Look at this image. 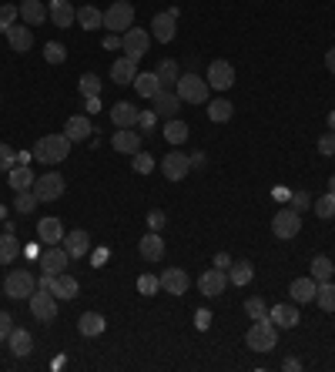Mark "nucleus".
I'll return each mask as SVG.
<instances>
[{
  "label": "nucleus",
  "instance_id": "nucleus-29",
  "mask_svg": "<svg viewBox=\"0 0 335 372\" xmlns=\"http://www.w3.org/2000/svg\"><path fill=\"white\" fill-rule=\"evenodd\" d=\"M104 325H107V322H104L101 312H84L78 319V332L84 335V339H94V335L104 332Z\"/></svg>",
  "mask_w": 335,
  "mask_h": 372
},
{
  "label": "nucleus",
  "instance_id": "nucleus-59",
  "mask_svg": "<svg viewBox=\"0 0 335 372\" xmlns=\"http://www.w3.org/2000/svg\"><path fill=\"white\" fill-rule=\"evenodd\" d=\"M155 111H151V115H141V117H138V121H141V128H151V124H155Z\"/></svg>",
  "mask_w": 335,
  "mask_h": 372
},
{
  "label": "nucleus",
  "instance_id": "nucleus-2",
  "mask_svg": "<svg viewBox=\"0 0 335 372\" xmlns=\"http://www.w3.org/2000/svg\"><path fill=\"white\" fill-rule=\"evenodd\" d=\"M245 342L252 352H271V349L278 346V332H275L271 319H255V325L245 335Z\"/></svg>",
  "mask_w": 335,
  "mask_h": 372
},
{
  "label": "nucleus",
  "instance_id": "nucleus-45",
  "mask_svg": "<svg viewBox=\"0 0 335 372\" xmlns=\"http://www.w3.org/2000/svg\"><path fill=\"white\" fill-rule=\"evenodd\" d=\"M245 308H248L252 319H269V306H265V298H248Z\"/></svg>",
  "mask_w": 335,
  "mask_h": 372
},
{
  "label": "nucleus",
  "instance_id": "nucleus-62",
  "mask_svg": "<svg viewBox=\"0 0 335 372\" xmlns=\"http://www.w3.org/2000/svg\"><path fill=\"white\" fill-rule=\"evenodd\" d=\"M329 128L335 131V111H332V115H329Z\"/></svg>",
  "mask_w": 335,
  "mask_h": 372
},
{
  "label": "nucleus",
  "instance_id": "nucleus-11",
  "mask_svg": "<svg viewBox=\"0 0 335 372\" xmlns=\"http://www.w3.org/2000/svg\"><path fill=\"white\" fill-rule=\"evenodd\" d=\"M208 88H215V91H228L235 88V67L228 64V61H211V67H208Z\"/></svg>",
  "mask_w": 335,
  "mask_h": 372
},
{
  "label": "nucleus",
  "instance_id": "nucleus-42",
  "mask_svg": "<svg viewBox=\"0 0 335 372\" xmlns=\"http://www.w3.org/2000/svg\"><path fill=\"white\" fill-rule=\"evenodd\" d=\"M37 205H40L37 194L30 192V188H27V192H17V198H13V208H17L20 215H30V211H34Z\"/></svg>",
  "mask_w": 335,
  "mask_h": 372
},
{
  "label": "nucleus",
  "instance_id": "nucleus-16",
  "mask_svg": "<svg viewBox=\"0 0 335 372\" xmlns=\"http://www.w3.org/2000/svg\"><path fill=\"white\" fill-rule=\"evenodd\" d=\"M198 289H201V296L208 298H218L225 289H228V275L221 269H208L201 279H198Z\"/></svg>",
  "mask_w": 335,
  "mask_h": 372
},
{
  "label": "nucleus",
  "instance_id": "nucleus-25",
  "mask_svg": "<svg viewBox=\"0 0 335 372\" xmlns=\"http://www.w3.org/2000/svg\"><path fill=\"white\" fill-rule=\"evenodd\" d=\"M67 248V255L71 258H84L88 255V248H90V238H88V231H67L64 235V242H61Z\"/></svg>",
  "mask_w": 335,
  "mask_h": 372
},
{
  "label": "nucleus",
  "instance_id": "nucleus-47",
  "mask_svg": "<svg viewBox=\"0 0 335 372\" xmlns=\"http://www.w3.org/2000/svg\"><path fill=\"white\" fill-rule=\"evenodd\" d=\"M158 289H161V282H158L155 275H141V279H138V292H141V296H155Z\"/></svg>",
  "mask_w": 335,
  "mask_h": 372
},
{
  "label": "nucleus",
  "instance_id": "nucleus-53",
  "mask_svg": "<svg viewBox=\"0 0 335 372\" xmlns=\"http://www.w3.org/2000/svg\"><path fill=\"white\" fill-rule=\"evenodd\" d=\"M13 332V319L7 312H0V342H7V335Z\"/></svg>",
  "mask_w": 335,
  "mask_h": 372
},
{
  "label": "nucleus",
  "instance_id": "nucleus-14",
  "mask_svg": "<svg viewBox=\"0 0 335 372\" xmlns=\"http://www.w3.org/2000/svg\"><path fill=\"white\" fill-rule=\"evenodd\" d=\"M67 262H71V255H67L64 245H51V248L40 255V272H47V275H61V272L67 269Z\"/></svg>",
  "mask_w": 335,
  "mask_h": 372
},
{
  "label": "nucleus",
  "instance_id": "nucleus-55",
  "mask_svg": "<svg viewBox=\"0 0 335 372\" xmlns=\"http://www.w3.org/2000/svg\"><path fill=\"white\" fill-rule=\"evenodd\" d=\"M194 325H198V329H201V332H205L208 325H211V312H205V308H201V312H198V315H194Z\"/></svg>",
  "mask_w": 335,
  "mask_h": 372
},
{
  "label": "nucleus",
  "instance_id": "nucleus-56",
  "mask_svg": "<svg viewBox=\"0 0 335 372\" xmlns=\"http://www.w3.org/2000/svg\"><path fill=\"white\" fill-rule=\"evenodd\" d=\"M215 269H232V255H228V252H218V255H215Z\"/></svg>",
  "mask_w": 335,
  "mask_h": 372
},
{
  "label": "nucleus",
  "instance_id": "nucleus-15",
  "mask_svg": "<svg viewBox=\"0 0 335 372\" xmlns=\"http://www.w3.org/2000/svg\"><path fill=\"white\" fill-rule=\"evenodd\" d=\"M175 21H178V7H171L168 13H158L155 21H151V34H155L161 44H168V40H175V34H178V27H175Z\"/></svg>",
  "mask_w": 335,
  "mask_h": 372
},
{
  "label": "nucleus",
  "instance_id": "nucleus-9",
  "mask_svg": "<svg viewBox=\"0 0 335 372\" xmlns=\"http://www.w3.org/2000/svg\"><path fill=\"white\" fill-rule=\"evenodd\" d=\"M148 44H151V37H148V30H141V27H128V30H124V37H121L124 54L134 57V61H141L144 54H148Z\"/></svg>",
  "mask_w": 335,
  "mask_h": 372
},
{
  "label": "nucleus",
  "instance_id": "nucleus-60",
  "mask_svg": "<svg viewBox=\"0 0 335 372\" xmlns=\"http://www.w3.org/2000/svg\"><path fill=\"white\" fill-rule=\"evenodd\" d=\"M325 67H329V71H332V74H335V47H332V51H329V54H325Z\"/></svg>",
  "mask_w": 335,
  "mask_h": 372
},
{
  "label": "nucleus",
  "instance_id": "nucleus-1",
  "mask_svg": "<svg viewBox=\"0 0 335 372\" xmlns=\"http://www.w3.org/2000/svg\"><path fill=\"white\" fill-rule=\"evenodd\" d=\"M71 138L67 134H44L37 144H34V158H37L40 165H57V161H64L67 154H71Z\"/></svg>",
  "mask_w": 335,
  "mask_h": 372
},
{
  "label": "nucleus",
  "instance_id": "nucleus-24",
  "mask_svg": "<svg viewBox=\"0 0 335 372\" xmlns=\"http://www.w3.org/2000/svg\"><path fill=\"white\" fill-rule=\"evenodd\" d=\"M111 144H114V151H121V154H138L141 151V134L131 128H121L114 138H111Z\"/></svg>",
  "mask_w": 335,
  "mask_h": 372
},
{
  "label": "nucleus",
  "instance_id": "nucleus-26",
  "mask_svg": "<svg viewBox=\"0 0 335 372\" xmlns=\"http://www.w3.org/2000/svg\"><path fill=\"white\" fill-rule=\"evenodd\" d=\"M269 319L275 322V329H295L298 325V308L295 306H271Z\"/></svg>",
  "mask_w": 335,
  "mask_h": 372
},
{
  "label": "nucleus",
  "instance_id": "nucleus-18",
  "mask_svg": "<svg viewBox=\"0 0 335 372\" xmlns=\"http://www.w3.org/2000/svg\"><path fill=\"white\" fill-rule=\"evenodd\" d=\"M47 17H51L54 27H74L78 11L71 7V0H51V4H47Z\"/></svg>",
  "mask_w": 335,
  "mask_h": 372
},
{
  "label": "nucleus",
  "instance_id": "nucleus-3",
  "mask_svg": "<svg viewBox=\"0 0 335 372\" xmlns=\"http://www.w3.org/2000/svg\"><path fill=\"white\" fill-rule=\"evenodd\" d=\"M208 81L198 74H181L178 84H175V94L181 98V104H201L208 101Z\"/></svg>",
  "mask_w": 335,
  "mask_h": 372
},
{
  "label": "nucleus",
  "instance_id": "nucleus-52",
  "mask_svg": "<svg viewBox=\"0 0 335 372\" xmlns=\"http://www.w3.org/2000/svg\"><path fill=\"white\" fill-rule=\"evenodd\" d=\"M17 13H20V7H0V27H11Z\"/></svg>",
  "mask_w": 335,
  "mask_h": 372
},
{
  "label": "nucleus",
  "instance_id": "nucleus-17",
  "mask_svg": "<svg viewBox=\"0 0 335 372\" xmlns=\"http://www.w3.org/2000/svg\"><path fill=\"white\" fill-rule=\"evenodd\" d=\"M151 104H155V115L165 117V121H171V117L181 111V98L175 94V91H165V88H161L155 98H151Z\"/></svg>",
  "mask_w": 335,
  "mask_h": 372
},
{
  "label": "nucleus",
  "instance_id": "nucleus-31",
  "mask_svg": "<svg viewBox=\"0 0 335 372\" xmlns=\"http://www.w3.org/2000/svg\"><path fill=\"white\" fill-rule=\"evenodd\" d=\"M20 17H24L27 27H37L47 21V7H44L40 0H24V4H20Z\"/></svg>",
  "mask_w": 335,
  "mask_h": 372
},
{
  "label": "nucleus",
  "instance_id": "nucleus-57",
  "mask_svg": "<svg viewBox=\"0 0 335 372\" xmlns=\"http://www.w3.org/2000/svg\"><path fill=\"white\" fill-rule=\"evenodd\" d=\"M282 369H285V372H295V369H302V362H298V359H285Z\"/></svg>",
  "mask_w": 335,
  "mask_h": 372
},
{
  "label": "nucleus",
  "instance_id": "nucleus-39",
  "mask_svg": "<svg viewBox=\"0 0 335 372\" xmlns=\"http://www.w3.org/2000/svg\"><path fill=\"white\" fill-rule=\"evenodd\" d=\"M78 24L84 27V30H98V27H104V13L98 11V7H81Z\"/></svg>",
  "mask_w": 335,
  "mask_h": 372
},
{
  "label": "nucleus",
  "instance_id": "nucleus-51",
  "mask_svg": "<svg viewBox=\"0 0 335 372\" xmlns=\"http://www.w3.org/2000/svg\"><path fill=\"white\" fill-rule=\"evenodd\" d=\"M319 151L329 158V154H335V131H329V134H322L319 138Z\"/></svg>",
  "mask_w": 335,
  "mask_h": 372
},
{
  "label": "nucleus",
  "instance_id": "nucleus-40",
  "mask_svg": "<svg viewBox=\"0 0 335 372\" xmlns=\"http://www.w3.org/2000/svg\"><path fill=\"white\" fill-rule=\"evenodd\" d=\"M315 302H319L322 312H335V285L332 282H319V289H315Z\"/></svg>",
  "mask_w": 335,
  "mask_h": 372
},
{
  "label": "nucleus",
  "instance_id": "nucleus-20",
  "mask_svg": "<svg viewBox=\"0 0 335 372\" xmlns=\"http://www.w3.org/2000/svg\"><path fill=\"white\" fill-rule=\"evenodd\" d=\"M37 235H40V242H47V245H61L64 242V225H61V219H54V215H47V219H40L37 221Z\"/></svg>",
  "mask_w": 335,
  "mask_h": 372
},
{
  "label": "nucleus",
  "instance_id": "nucleus-37",
  "mask_svg": "<svg viewBox=\"0 0 335 372\" xmlns=\"http://www.w3.org/2000/svg\"><path fill=\"white\" fill-rule=\"evenodd\" d=\"M155 74H158V81H161V88H165V91H171L175 84H178L181 71H178V64H175V61H161Z\"/></svg>",
  "mask_w": 335,
  "mask_h": 372
},
{
  "label": "nucleus",
  "instance_id": "nucleus-6",
  "mask_svg": "<svg viewBox=\"0 0 335 372\" xmlns=\"http://www.w3.org/2000/svg\"><path fill=\"white\" fill-rule=\"evenodd\" d=\"M4 292H7V298H30L34 292H37V285H34V275L27 269H13L11 275H7V282H4Z\"/></svg>",
  "mask_w": 335,
  "mask_h": 372
},
{
  "label": "nucleus",
  "instance_id": "nucleus-61",
  "mask_svg": "<svg viewBox=\"0 0 335 372\" xmlns=\"http://www.w3.org/2000/svg\"><path fill=\"white\" fill-rule=\"evenodd\" d=\"M104 47H121V37H117V34H111V37L104 40Z\"/></svg>",
  "mask_w": 335,
  "mask_h": 372
},
{
  "label": "nucleus",
  "instance_id": "nucleus-19",
  "mask_svg": "<svg viewBox=\"0 0 335 372\" xmlns=\"http://www.w3.org/2000/svg\"><path fill=\"white\" fill-rule=\"evenodd\" d=\"M54 298H64V302H71V298H78L81 285L74 275H67V272H61V275H54L51 279V289H47Z\"/></svg>",
  "mask_w": 335,
  "mask_h": 372
},
{
  "label": "nucleus",
  "instance_id": "nucleus-22",
  "mask_svg": "<svg viewBox=\"0 0 335 372\" xmlns=\"http://www.w3.org/2000/svg\"><path fill=\"white\" fill-rule=\"evenodd\" d=\"M138 117H141V111H138L131 101H117L114 107H111V121H114L117 128H134Z\"/></svg>",
  "mask_w": 335,
  "mask_h": 372
},
{
  "label": "nucleus",
  "instance_id": "nucleus-54",
  "mask_svg": "<svg viewBox=\"0 0 335 372\" xmlns=\"http://www.w3.org/2000/svg\"><path fill=\"white\" fill-rule=\"evenodd\" d=\"M148 225H151V231H161L165 228V211H151V215H148Z\"/></svg>",
  "mask_w": 335,
  "mask_h": 372
},
{
  "label": "nucleus",
  "instance_id": "nucleus-43",
  "mask_svg": "<svg viewBox=\"0 0 335 372\" xmlns=\"http://www.w3.org/2000/svg\"><path fill=\"white\" fill-rule=\"evenodd\" d=\"M312 205H315V215H319V219H335V194L332 192H325L322 198H315Z\"/></svg>",
  "mask_w": 335,
  "mask_h": 372
},
{
  "label": "nucleus",
  "instance_id": "nucleus-5",
  "mask_svg": "<svg viewBox=\"0 0 335 372\" xmlns=\"http://www.w3.org/2000/svg\"><path fill=\"white\" fill-rule=\"evenodd\" d=\"M131 24H134V7H131L128 0H114V4L104 11V27H107L111 34H117V30L124 34Z\"/></svg>",
  "mask_w": 335,
  "mask_h": 372
},
{
  "label": "nucleus",
  "instance_id": "nucleus-21",
  "mask_svg": "<svg viewBox=\"0 0 335 372\" xmlns=\"http://www.w3.org/2000/svg\"><path fill=\"white\" fill-rule=\"evenodd\" d=\"M111 77H114V84H134V77H138V61L134 57H117L114 64H111Z\"/></svg>",
  "mask_w": 335,
  "mask_h": 372
},
{
  "label": "nucleus",
  "instance_id": "nucleus-4",
  "mask_svg": "<svg viewBox=\"0 0 335 372\" xmlns=\"http://www.w3.org/2000/svg\"><path fill=\"white\" fill-rule=\"evenodd\" d=\"M271 231H275V238H282V242H292L298 238V231H302V211L288 205L282 211H275V219H271Z\"/></svg>",
  "mask_w": 335,
  "mask_h": 372
},
{
  "label": "nucleus",
  "instance_id": "nucleus-34",
  "mask_svg": "<svg viewBox=\"0 0 335 372\" xmlns=\"http://www.w3.org/2000/svg\"><path fill=\"white\" fill-rule=\"evenodd\" d=\"M232 115H235V104L225 101V98H215V101L208 104V117H211L215 124H225V121H228Z\"/></svg>",
  "mask_w": 335,
  "mask_h": 372
},
{
  "label": "nucleus",
  "instance_id": "nucleus-28",
  "mask_svg": "<svg viewBox=\"0 0 335 372\" xmlns=\"http://www.w3.org/2000/svg\"><path fill=\"white\" fill-rule=\"evenodd\" d=\"M315 289H319V282L315 279H295V282L288 285V296H292V302H315Z\"/></svg>",
  "mask_w": 335,
  "mask_h": 372
},
{
  "label": "nucleus",
  "instance_id": "nucleus-12",
  "mask_svg": "<svg viewBox=\"0 0 335 372\" xmlns=\"http://www.w3.org/2000/svg\"><path fill=\"white\" fill-rule=\"evenodd\" d=\"M158 282H161V289H165L168 296H184L192 289V279H188L184 269H165L158 275Z\"/></svg>",
  "mask_w": 335,
  "mask_h": 372
},
{
  "label": "nucleus",
  "instance_id": "nucleus-63",
  "mask_svg": "<svg viewBox=\"0 0 335 372\" xmlns=\"http://www.w3.org/2000/svg\"><path fill=\"white\" fill-rule=\"evenodd\" d=\"M329 192L335 194V175H332V178H329Z\"/></svg>",
  "mask_w": 335,
  "mask_h": 372
},
{
  "label": "nucleus",
  "instance_id": "nucleus-27",
  "mask_svg": "<svg viewBox=\"0 0 335 372\" xmlns=\"http://www.w3.org/2000/svg\"><path fill=\"white\" fill-rule=\"evenodd\" d=\"M64 134L71 138V141H88V134H94V128H90V121H88V115H74V117H67Z\"/></svg>",
  "mask_w": 335,
  "mask_h": 372
},
{
  "label": "nucleus",
  "instance_id": "nucleus-13",
  "mask_svg": "<svg viewBox=\"0 0 335 372\" xmlns=\"http://www.w3.org/2000/svg\"><path fill=\"white\" fill-rule=\"evenodd\" d=\"M161 171H165L168 181H181L188 171H192V158L181 154V151H168L165 161H161Z\"/></svg>",
  "mask_w": 335,
  "mask_h": 372
},
{
  "label": "nucleus",
  "instance_id": "nucleus-36",
  "mask_svg": "<svg viewBox=\"0 0 335 372\" xmlns=\"http://www.w3.org/2000/svg\"><path fill=\"white\" fill-rule=\"evenodd\" d=\"M332 272H335V265L329 255L312 258V279H315V282H332Z\"/></svg>",
  "mask_w": 335,
  "mask_h": 372
},
{
  "label": "nucleus",
  "instance_id": "nucleus-35",
  "mask_svg": "<svg viewBox=\"0 0 335 372\" xmlns=\"http://www.w3.org/2000/svg\"><path fill=\"white\" fill-rule=\"evenodd\" d=\"M17 255H20V245L13 238V231H4L0 235V265H11Z\"/></svg>",
  "mask_w": 335,
  "mask_h": 372
},
{
  "label": "nucleus",
  "instance_id": "nucleus-44",
  "mask_svg": "<svg viewBox=\"0 0 335 372\" xmlns=\"http://www.w3.org/2000/svg\"><path fill=\"white\" fill-rule=\"evenodd\" d=\"M44 57H47L51 64H64V57H67L64 44H57V40H51V44H44Z\"/></svg>",
  "mask_w": 335,
  "mask_h": 372
},
{
  "label": "nucleus",
  "instance_id": "nucleus-48",
  "mask_svg": "<svg viewBox=\"0 0 335 372\" xmlns=\"http://www.w3.org/2000/svg\"><path fill=\"white\" fill-rule=\"evenodd\" d=\"M288 205L295 208V211H305V208L312 205V198H309V192H288Z\"/></svg>",
  "mask_w": 335,
  "mask_h": 372
},
{
  "label": "nucleus",
  "instance_id": "nucleus-23",
  "mask_svg": "<svg viewBox=\"0 0 335 372\" xmlns=\"http://www.w3.org/2000/svg\"><path fill=\"white\" fill-rule=\"evenodd\" d=\"M138 252H141L144 262H161V255H165V242H161V235H158V231H148L141 242H138Z\"/></svg>",
  "mask_w": 335,
  "mask_h": 372
},
{
  "label": "nucleus",
  "instance_id": "nucleus-30",
  "mask_svg": "<svg viewBox=\"0 0 335 372\" xmlns=\"http://www.w3.org/2000/svg\"><path fill=\"white\" fill-rule=\"evenodd\" d=\"M7 181H11V188L13 192H27V188H34V171L27 165H13L11 171H7Z\"/></svg>",
  "mask_w": 335,
  "mask_h": 372
},
{
  "label": "nucleus",
  "instance_id": "nucleus-46",
  "mask_svg": "<svg viewBox=\"0 0 335 372\" xmlns=\"http://www.w3.org/2000/svg\"><path fill=\"white\" fill-rule=\"evenodd\" d=\"M81 94H84V98H94V94H101V81H98L94 74H84V77H81Z\"/></svg>",
  "mask_w": 335,
  "mask_h": 372
},
{
  "label": "nucleus",
  "instance_id": "nucleus-10",
  "mask_svg": "<svg viewBox=\"0 0 335 372\" xmlns=\"http://www.w3.org/2000/svg\"><path fill=\"white\" fill-rule=\"evenodd\" d=\"M0 30H4V37H7L13 54H27L34 47V30L27 24H11V27H0Z\"/></svg>",
  "mask_w": 335,
  "mask_h": 372
},
{
  "label": "nucleus",
  "instance_id": "nucleus-49",
  "mask_svg": "<svg viewBox=\"0 0 335 372\" xmlns=\"http://www.w3.org/2000/svg\"><path fill=\"white\" fill-rule=\"evenodd\" d=\"M151 168H155V158H151V154H144V151L134 154V171H138V175H148Z\"/></svg>",
  "mask_w": 335,
  "mask_h": 372
},
{
  "label": "nucleus",
  "instance_id": "nucleus-8",
  "mask_svg": "<svg viewBox=\"0 0 335 372\" xmlns=\"http://www.w3.org/2000/svg\"><path fill=\"white\" fill-rule=\"evenodd\" d=\"M30 315L37 322H54L57 319V298L47 292V289H37L30 296Z\"/></svg>",
  "mask_w": 335,
  "mask_h": 372
},
{
  "label": "nucleus",
  "instance_id": "nucleus-50",
  "mask_svg": "<svg viewBox=\"0 0 335 372\" xmlns=\"http://www.w3.org/2000/svg\"><path fill=\"white\" fill-rule=\"evenodd\" d=\"M13 165H17V154H13V148L0 144V171H11Z\"/></svg>",
  "mask_w": 335,
  "mask_h": 372
},
{
  "label": "nucleus",
  "instance_id": "nucleus-38",
  "mask_svg": "<svg viewBox=\"0 0 335 372\" xmlns=\"http://www.w3.org/2000/svg\"><path fill=\"white\" fill-rule=\"evenodd\" d=\"M161 134H165L171 144H181V141H188V124L178 121V117H171V121H165V131H161Z\"/></svg>",
  "mask_w": 335,
  "mask_h": 372
},
{
  "label": "nucleus",
  "instance_id": "nucleus-7",
  "mask_svg": "<svg viewBox=\"0 0 335 372\" xmlns=\"http://www.w3.org/2000/svg\"><path fill=\"white\" fill-rule=\"evenodd\" d=\"M30 192L37 194V202H57V198L64 194V178H61L57 171H47V175H40V178L34 181Z\"/></svg>",
  "mask_w": 335,
  "mask_h": 372
},
{
  "label": "nucleus",
  "instance_id": "nucleus-32",
  "mask_svg": "<svg viewBox=\"0 0 335 372\" xmlns=\"http://www.w3.org/2000/svg\"><path fill=\"white\" fill-rule=\"evenodd\" d=\"M7 349H11L13 356H20V359H24L27 352L34 349V342H30V332H27V329H13V332L7 335Z\"/></svg>",
  "mask_w": 335,
  "mask_h": 372
},
{
  "label": "nucleus",
  "instance_id": "nucleus-58",
  "mask_svg": "<svg viewBox=\"0 0 335 372\" xmlns=\"http://www.w3.org/2000/svg\"><path fill=\"white\" fill-rule=\"evenodd\" d=\"M94 111H101V101H98V94H94V98H88V115H94Z\"/></svg>",
  "mask_w": 335,
  "mask_h": 372
},
{
  "label": "nucleus",
  "instance_id": "nucleus-41",
  "mask_svg": "<svg viewBox=\"0 0 335 372\" xmlns=\"http://www.w3.org/2000/svg\"><path fill=\"white\" fill-rule=\"evenodd\" d=\"M255 279V269L248 265V262H238V265H232V275H228V282L232 285H248Z\"/></svg>",
  "mask_w": 335,
  "mask_h": 372
},
{
  "label": "nucleus",
  "instance_id": "nucleus-33",
  "mask_svg": "<svg viewBox=\"0 0 335 372\" xmlns=\"http://www.w3.org/2000/svg\"><path fill=\"white\" fill-rule=\"evenodd\" d=\"M134 91H138L141 98H148V101H151L158 91H161V81H158L155 71H151V74H138V77H134Z\"/></svg>",
  "mask_w": 335,
  "mask_h": 372
}]
</instances>
